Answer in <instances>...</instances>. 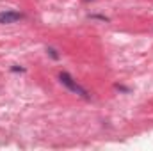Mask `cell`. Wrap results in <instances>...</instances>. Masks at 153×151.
Returning a JSON list of instances; mask_svg holds the SVG:
<instances>
[{"label":"cell","instance_id":"1","mask_svg":"<svg viewBox=\"0 0 153 151\" xmlns=\"http://www.w3.org/2000/svg\"><path fill=\"white\" fill-rule=\"evenodd\" d=\"M59 80H61V84L62 85H66L73 94H76V96H80V98H84V100H89L91 98V94L76 82V80H73V76L70 75V73H66V71H62L61 75H59Z\"/></svg>","mask_w":153,"mask_h":151},{"label":"cell","instance_id":"2","mask_svg":"<svg viewBox=\"0 0 153 151\" xmlns=\"http://www.w3.org/2000/svg\"><path fill=\"white\" fill-rule=\"evenodd\" d=\"M23 18V14L22 13H18V11H13V9H9V11H2L0 13V23H16V21H20Z\"/></svg>","mask_w":153,"mask_h":151},{"label":"cell","instance_id":"3","mask_svg":"<svg viewBox=\"0 0 153 151\" xmlns=\"http://www.w3.org/2000/svg\"><path fill=\"white\" fill-rule=\"evenodd\" d=\"M46 52H48V53H50V55H52L53 59H59V55L55 53V50H53V48H46Z\"/></svg>","mask_w":153,"mask_h":151}]
</instances>
